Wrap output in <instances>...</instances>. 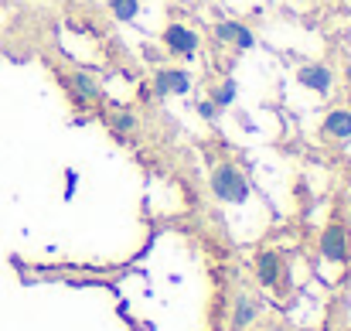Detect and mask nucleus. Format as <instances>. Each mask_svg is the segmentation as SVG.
Wrapping results in <instances>:
<instances>
[{
	"label": "nucleus",
	"instance_id": "11",
	"mask_svg": "<svg viewBox=\"0 0 351 331\" xmlns=\"http://www.w3.org/2000/svg\"><path fill=\"white\" fill-rule=\"evenodd\" d=\"M212 103H215V106H232V103H235V82H232V79H226L222 86H215Z\"/></svg>",
	"mask_w": 351,
	"mask_h": 331
},
{
	"label": "nucleus",
	"instance_id": "13",
	"mask_svg": "<svg viewBox=\"0 0 351 331\" xmlns=\"http://www.w3.org/2000/svg\"><path fill=\"white\" fill-rule=\"evenodd\" d=\"M113 130H117L119 137H123V133H133V130H136V116H133V113H117V116H113Z\"/></svg>",
	"mask_w": 351,
	"mask_h": 331
},
{
	"label": "nucleus",
	"instance_id": "4",
	"mask_svg": "<svg viewBox=\"0 0 351 331\" xmlns=\"http://www.w3.org/2000/svg\"><path fill=\"white\" fill-rule=\"evenodd\" d=\"M154 89L160 96H167V93H188L191 89V76L181 72V69H160L154 76Z\"/></svg>",
	"mask_w": 351,
	"mask_h": 331
},
{
	"label": "nucleus",
	"instance_id": "9",
	"mask_svg": "<svg viewBox=\"0 0 351 331\" xmlns=\"http://www.w3.org/2000/svg\"><path fill=\"white\" fill-rule=\"evenodd\" d=\"M256 315H259V308L252 304V297L249 294H239L235 297V311H232V331H245L256 321Z\"/></svg>",
	"mask_w": 351,
	"mask_h": 331
},
{
	"label": "nucleus",
	"instance_id": "15",
	"mask_svg": "<svg viewBox=\"0 0 351 331\" xmlns=\"http://www.w3.org/2000/svg\"><path fill=\"white\" fill-rule=\"evenodd\" d=\"M198 113H202V116H205V119H215V116H219V106H215V103H212V100H205V103H202V106H198Z\"/></svg>",
	"mask_w": 351,
	"mask_h": 331
},
{
	"label": "nucleus",
	"instance_id": "7",
	"mask_svg": "<svg viewBox=\"0 0 351 331\" xmlns=\"http://www.w3.org/2000/svg\"><path fill=\"white\" fill-rule=\"evenodd\" d=\"M256 280H259V287H276V280H280V256L273 249H263L256 256Z\"/></svg>",
	"mask_w": 351,
	"mask_h": 331
},
{
	"label": "nucleus",
	"instance_id": "10",
	"mask_svg": "<svg viewBox=\"0 0 351 331\" xmlns=\"http://www.w3.org/2000/svg\"><path fill=\"white\" fill-rule=\"evenodd\" d=\"M110 10L117 21H133L140 14V0H110Z\"/></svg>",
	"mask_w": 351,
	"mask_h": 331
},
{
	"label": "nucleus",
	"instance_id": "5",
	"mask_svg": "<svg viewBox=\"0 0 351 331\" xmlns=\"http://www.w3.org/2000/svg\"><path fill=\"white\" fill-rule=\"evenodd\" d=\"M297 82H300L304 89L324 96V93L331 89V69H328V65H304V69L297 72Z\"/></svg>",
	"mask_w": 351,
	"mask_h": 331
},
{
	"label": "nucleus",
	"instance_id": "2",
	"mask_svg": "<svg viewBox=\"0 0 351 331\" xmlns=\"http://www.w3.org/2000/svg\"><path fill=\"white\" fill-rule=\"evenodd\" d=\"M321 256L328 263H351V229L341 222H331L321 232Z\"/></svg>",
	"mask_w": 351,
	"mask_h": 331
},
{
	"label": "nucleus",
	"instance_id": "17",
	"mask_svg": "<svg viewBox=\"0 0 351 331\" xmlns=\"http://www.w3.org/2000/svg\"><path fill=\"white\" fill-rule=\"evenodd\" d=\"M348 212H351V195H348ZM348 219H351V216H348ZM348 229H351V225H348Z\"/></svg>",
	"mask_w": 351,
	"mask_h": 331
},
{
	"label": "nucleus",
	"instance_id": "16",
	"mask_svg": "<svg viewBox=\"0 0 351 331\" xmlns=\"http://www.w3.org/2000/svg\"><path fill=\"white\" fill-rule=\"evenodd\" d=\"M345 76H348V82H351V65H348V69H345Z\"/></svg>",
	"mask_w": 351,
	"mask_h": 331
},
{
	"label": "nucleus",
	"instance_id": "8",
	"mask_svg": "<svg viewBox=\"0 0 351 331\" xmlns=\"http://www.w3.org/2000/svg\"><path fill=\"white\" fill-rule=\"evenodd\" d=\"M324 133L335 137V140H348L351 137V110H331L324 116Z\"/></svg>",
	"mask_w": 351,
	"mask_h": 331
},
{
	"label": "nucleus",
	"instance_id": "3",
	"mask_svg": "<svg viewBox=\"0 0 351 331\" xmlns=\"http://www.w3.org/2000/svg\"><path fill=\"white\" fill-rule=\"evenodd\" d=\"M164 45H167V52L171 55H195L198 52V34L191 31V27H184V24H167L164 27Z\"/></svg>",
	"mask_w": 351,
	"mask_h": 331
},
{
	"label": "nucleus",
	"instance_id": "1",
	"mask_svg": "<svg viewBox=\"0 0 351 331\" xmlns=\"http://www.w3.org/2000/svg\"><path fill=\"white\" fill-rule=\"evenodd\" d=\"M212 192L222 198V202H232V205H242L249 198V181L245 174L235 168V164H219L212 171Z\"/></svg>",
	"mask_w": 351,
	"mask_h": 331
},
{
	"label": "nucleus",
	"instance_id": "14",
	"mask_svg": "<svg viewBox=\"0 0 351 331\" xmlns=\"http://www.w3.org/2000/svg\"><path fill=\"white\" fill-rule=\"evenodd\" d=\"M232 45L239 48V52H249V48L256 45V38H252V31H249V27H242V31L235 34V41H232Z\"/></svg>",
	"mask_w": 351,
	"mask_h": 331
},
{
	"label": "nucleus",
	"instance_id": "6",
	"mask_svg": "<svg viewBox=\"0 0 351 331\" xmlns=\"http://www.w3.org/2000/svg\"><path fill=\"white\" fill-rule=\"evenodd\" d=\"M69 89H72L82 103H96V100H103V86H99L89 72H72V76H69Z\"/></svg>",
	"mask_w": 351,
	"mask_h": 331
},
{
	"label": "nucleus",
	"instance_id": "12",
	"mask_svg": "<svg viewBox=\"0 0 351 331\" xmlns=\"http://www.w3.org/2000/svg\"><path fill=\"white\" fill-rule=\"evenodd\" d=\"M242 27H245V24H239V21H222V24L215 27V38H219V41H229V45H232L235 34H239Z\"/></svg>",
	"mask_w": 351,
	"mask_h": 331
}]
</instances>
